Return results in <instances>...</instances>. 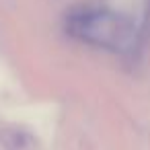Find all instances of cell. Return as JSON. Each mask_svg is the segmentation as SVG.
<instances>
[{
  "label": "cell",
  "instance_id": "6da1fadb",
  "mask_svg": "<svg viewBox=\"0 0 150 150\" xmlns=\"http://www.w3.org/2000/svg\"><path fill=\"white\" fill-rule=\"evenodd\" d=\"M66 31L80 43L113 54H129L138 45L136 25L125 15L109 8L72 11L66 17Z\"/></svg>",
  "mask_w": 150,
  "mask_h": 150
}]
</instances>
